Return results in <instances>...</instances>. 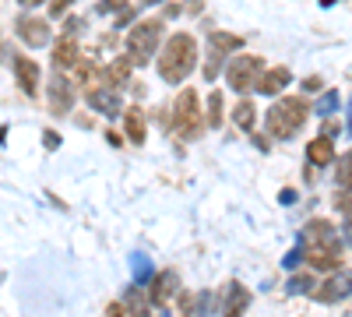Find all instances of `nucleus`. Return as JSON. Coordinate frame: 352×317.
Returning <instances> with one entry per match:
<instances>
[{"instance_id": "nucleus-33", "label": "nucleus", "mask_w": 352, "mask_h": 317, "mask_svg": "<svg viewBox=\"0 0 352 317\" xmlns=\"http://www.w3.org/2000/svg\"><path fill=\"white\" fill-rule=\"evenodd\" d=\"M184 11H187V14H197V11H201V0H187Z\"/></svg>"}, {"instance_id": "nucleus-8", "label": "nucleus", "mask_w": 352, "mask_h": 317, "mask_svg": "<svg viewBox=\"0 0 352 317\" xmlns=\"http://www.w3.org/2000/svg\"><path fill=\"white\" fill-rule=\"evenodd\" d=\"M345 296H352V272H338V275H331L328 282H320L314 289L317 303H338Z\"/></svg>"}, {"instance_id": "nucleus-31", "label": "nucleus", "mask_w": 352, "mask_h": 317, "mask_svg": "<svg viewBox=\"0 0 352 317\" xmlns=\"http://www.w3.org/2000/svg\"><path fill=\"white\" fill-rule=\"evenodd\" d=\"M254 145H257L261 152H268V149H272V145H268V138H261V134H254Z\"/></svg>"}, {"instance_id": "nucleus-26", "label": "nucleus", "mask_w": 352, "mask_h": 317, "mask_svg": "<svg viewBox=\"0 0 352 317\" xmlns=\"http://www.w3.org/2000/svg\"><path fill=\"white\" fill-rule=\"evenodd\" d=\"M124 8H127V0H102V4H99L102 14H109V11H124Z\"/></svg>"}, {"instance_id": "nucleus-19", "label": "nucleus", "mask_w": 352, "mask_h": 317, "mask_svg": "<svg viewBox=\"0 0 352 317\" xmlns=\"http://www.w3.org/2000/svg\"><path fill=\"white\" fill-rule=\"evenodd\" d=\"M232 124L243 127V131H254V124H257V106H254L250 99H240L236 109H232Z\"/></svg>"}, {"instance_id": "nucleus-13", "label": "nucleus", "mask_w": 352, "mask_h": 317, "mask_svg": "<svg viewBox=\"0 0 352 317\" xmlns=\"http://www.w3.org/2000/svg\"><path fill=\"white\" fill-rule=\"evenodd\" d=\"M85 99H88V106H92V109L106 113V117H113V113L124 109V106H120V96H116L113 89H106V85H99V89H88Z\"/></svg>"}, {"instance_id": "nucleus-11", "label": "nucleus", "mask_w": 352, "mask_h": 317, "mask_svg": "<svg viewBox=\"0 0 352 317\" xmlns=\"http://www.w3.org/2000/svg\"><path fill=\"white\" fill-rule=\"evenodd\" d=\"M71 102H74V85L64 74H56V67H53V81H50V106H53V113L64 117V113L71 109Z\"/></svg>"}, {"instance_id": "nucleus-9", "label": "nucleus", "mask_w": 352, "mask_h": 317, "mask_svg": "<svg viewBox=\"0 0 352 317\" xmlns=\"http://www.w3.org/2000/svg\"><path fill=\"white\" fill-rule=\"evenodd\" d=\"M14 78H18V89L28 99L39 96V64L32 61V56H14Z\"/></svg>"}, {"instance_id": "nucleus-34", "label": "nucleus", "mask_w": 352, "mask_h": 317, "mask_svg": "<svg viewBox=\"0 0 352 317\" xmlns=\"http://www.w3.org/2000/svg\"><path fill=\"white\" fill-rule=\"evenodd\" d=\"M345 240L352 243V215H349V222H345Z\"/></svg>"}, {"instance_id": "nucleus-1", "label": "nucleus", "mask_w": 352, "mask_h": 317, "mask_svg": "<svg viewBox=\"0 0 352 317\" xmlns=\"http://www.w3.org/2000/svg\"><path fill=\"white\" fill-rule=\"evenodd\" d=\"M197 67V43L190 32H176L159 53V78L169 85H180Z\"/></svg>"}, {"instance_id": "nucleus-35", "label": "nucleus", "mask_w": 352, "mask_h": 317, "mask_svg": "<svg viewBox=\"0 0 352 317\" xmlns=\"http://www.w3.org/2000/svg\"><path fill=\"white\" fill-rule=\"evenodd\" d=\"M148 4H162V0H141V8H148Z\"/></svg>"}, {"instance_id": "nucleus-16", "label": "nucleus", "mask_w": 352, "mask_h": 317, "mask_svg": "<svg viewBox=\"0 0 352 317\" xmlns=\"http://www.w3.org/2000/svg\"><path fill=\"white\" fill-rule=\"evenodd\" d=\"M307 162H310V166H331V162H335V145H331L328 134L314 138L310 145H307Z\"/></svg>"}, {"instance_id": "nucleus-4", "label": "nucleus", "mask_w": 352, "mask_h": 317, "mask_svg": "<svg viewBox=\"0 0 352 317\" xmlns=\"http://www.w3.org/2000/svg\"><path fill=\"white\" fill-rule=\"evenodd\" d=\"M159 39H162V21L159 18L138 21L131 32H127V56H131L134 64H148L152 53L159 50Z\"/></svg>"}, {"instance_id": "nucleus-18", "label": "nucleus", "mask_w": 352, "mask_h": 317, "mask_svg": "<svg viewBox=\"0 0 352 317\" xmlns=\"http://www.w3.org/2000/svg\"><path fill=\"white\" fill-rule=\"evenodd\" d=\"M226 293H229V303H226V314H232V317H240L243 310H247V303H250V293L243 289L240 282H229L226 285Z\"/></svg>"}, {"instance_id": "nucleus-7", "label": "nucleus", "mask_w": 352, "mask_h": 317, "mask_svg": "<svg viewBox=\"0 0 352 317\" xmlns=\"http://www.w3.org/2000/svg\"><path fill=\"white\" fill-rule=\"evenodd\" d=\"M14 32H18V39H21L28 50H39V46L50 43V25H46L43 18H32V14H21V18L14 21Z\"/></svg>"}, {"instance_id": "nucleus-28", "label": "nucleus", "mask_w": 352, "mask_h": 317, "mask_svg": "<svg viewBox=\"0 0 352 317\" xmlns=\"http://www.w3.org/2000/svg\"><path fill=\"white\" fill-rule=\"evenodd\" d=\"M43 141H46V149H56V145H60V134L46 131V134H43Z\"/></svg>"}, {"instance_id": "nucleus-29", "label": "nucleus", "mask_w": 352, "mask_h": 317, "mask_svg": "<svg viewBox=\"0 0 352 317\" xmlns=\"http://www.w3.org/2000/svg\"><path fill=\"white\" fill-rule=\"evenodd\" d=\"M106 141H109V145H113V149H120V141H124V138H120V134H116V131L109 127V131H106Z\"/></svg>"}, {"instance_id": "nucleus-24", "label": "nucleus", "mask_w": 352, "mask_h": 317, "mask_svg": "<svg viewBox=\"0 0 352 317\" xmlns=\"http://www.w3.org/2000/svg\"><path fill=\"white\" fill-rule=\"evenodd\" d=\"M335 208H342L345 215H352V190L349 187H338L335 190Z\"/></svg>"}, {"instance_id": "nucleus-15", "label": "nucleus", "mask_w": 352, "mask_h": 317, "mask_svg": "<svg viewBox=\"0 0 352 317\" xmlns=\"http://www.w3.org/2000/svg\"><path fill=\"white\" fill-rule=\"evenodd\" d=\"M131 67H134L131 56H116L113 64H106V67H102V85H106V89H120V85H127Z\"/></svg>"}, {"instance_id": "nucleus-30", "label": "nucleus", "mask_w": 352, "mask_h": 317, "mask_svg": "<svg viewBox=\"0 0 352 317\" xmlns=\"http://www.w3.org/2000/svg\"><path fill=\"white\" fill-rule=\"evenodd\" d=\"M303 89H307V92H317V89H320V78H307Z\"/></svg>"}, {"instance_id": "nucleus-14", "label": "nucleus", "mask_w": 352, "mask_h": 317, "mask_svg": "<svg viewBox=\"0 0 352 317\" xmlns=\"http://www.w3.org/2000/svg\"><path fill=\"white\" fill-rule=\"evenodd\" d=\"M81 61L78 56V36L74 32H64L53 46V67H74Z\"/></svg>"}, {"instance_id": "nucleus-23", "label": "nucleus", "mask_w": 352, "mask_h": 317, "mask_svg": "<svg viewBox=\"0 0 352 317\" xmlns=\"http://www.w3.org/2000/svg\"><path fill=\"white\" fill-rule=\"evenodd\" d=\"M338 187H349L352 190V152H345L338 159Z\"/></svg>"}, {"instance_id": "nucleus-2", "label": "nucleus", "mask_w": 352, "mask_h": 317, "mask_svg": "<svg viewBox=\"0 0 352 317\" xmlns=\"http://www.w3.org/2000/svg\"><path fill=\"white\" fill-rule=\"evenodd\" d=\"M307 117H310V106H307V99H300V96H282L272 109H268V131H272V138H292L303 124H307Z\"/></svg>"}, {"instance_id": "nucleus-25", "label": "nucleus", "mask_w": 352, "mask_h": 317, "mask_svg": "<svg viewBox=\"0 0 352 317\" xmlns=\"http://www.w3.org/2000/svg\"><path fill=\"white\" fill-rule=\"evenodd\" d=\"M74 0H50V18H64Z\"/></svg>"}, {"instance_id": "nucleus-6", "label": "nucleus", "mask_w": 352, "mask_h": 317, "mask_svg": "<svg viewBox=\"0 0 352 317\" xmlns=\"http://www.w3.org/2000/svg\"><path fill=\"white\" fill-rule=\"evenodd\" d=\"M307 268L314 272H338L342 268V247L335 237H324V240H310L307 247Z\"/></svg>"}, {"instance_id": "nucleus-27", "label": "nucleus", "mask_w": 352, "mask_h": 317, "mask_svg": "<svg viewBox=\"0 0 352 317\" xmlns=\"http://www.w3.org/2000/svg\"><path fill=\"white\" fill-rule=\"evenodd\" d=\"M307 282H314V278H303V275H296V278L289 282V289H292V293H303V289H307Z\"/></svg>"}, {"instance_id": "nucleus-21", "label": "nucleus", "mask_w": 352, "mask_h": 317, "mask_svg": "<svg viewBox=\"0 0 352 317\" xmlns=\"http://www.w3.org/2000/svg\"><path fill=\"white\" fill-rule=\"evenodd\" d=\"M307 237L310 240H324V237H335V229L324 219H314V222H307Z\"/></svg>"}, {"instance_id": "nucleus-22", "label": "nucleus", "mask_w": 352, "mask_h": 317, "mask_svg": "<svg viewBox=\"0 0 352 317\" xmlns=\"http://www.w3.org/2000/svg\"><path fill=\"white\" fill-rule=\"evenodd\" d=\"M208 124H212V127L222 124V92H219V89L208 96Z\"/></svg>"}, {"instance_id": "nucleus-20", "label": "nucleus", "mask_w": 352, "mask_h": 317, "mask_svg": "<svg viewBox=\"0 0 352 317\" xmlns=\"http://www.w3.org/2000/svg\"><path fill=\"white\" fill-rule=\"evenodd\" d=\"M240 46H243V39H240V36L212 32V50H215V56H219V53H229V50H240Z\"/></svg>"}, {"instance_id": "nucleus-10", "label": "nucleus", "mask_w": 352, "mask_h": 317, "mask_svg": "<svg viewBox=\"0 0 352 317\" xmlns=\"http://www.w3.org/2000/svg\"><path fill=\"white\" fill-rule=\"evenodd\" d=\"M176 289H180V275H176L173 268L159 272V275H155V282H152V307L166 310V307H169V300L176 296Z\"/></svg>"}, {"instance_id": "nucleus-3", "label": "nucleus", "mask_w": 352, "mask_h": 317, "mask_svg": "<svg viewBox=\"0 0 352 317\" xmlns=\"http://www.w3.org/2000/svg\"><path fill=\"white\" fill-rule=\"evenodd\" d=\"M166 127H173L180 138H197L204 131L201 124V102H197V92L194 89H180V96H176L173 102V113L166 117Z\"/></svg>"}, {"instance_id": "nucleus-12", "label": "nucleus", "mask_w": 352, "mask_h": 317, "mask_svg": "<svg viewBox=\"0 0 352 317\" xmlns=\"http://www.w3.org/2000/svg\"><path fill=\"white\" fill-rule=\"evenodd\" d=\"M289 81H292V71L278 64V67L261 71V78H257V85H254V89H257V92H264V96H278V92L285 89Z\"/></svg>"}, {"instance_id": "nucleus-17", "label": "nucleus", "mask_w": 352, "mask_h": 317, "mask_svg": "<svg viewBox=\"0 0 352 317\" xmlns=\"http://www.w3.org/2000/svg\"><path fill=\"white\" fill-rule=\"evenodd\" d=\"M124 127H127V138L134 145H144V134H148V124H144V113L141 106H127L124 109Z\"/></svg>"}, {"instance_id": "nucleus-32", "label": "nucleus", "mask_w": 352, "mask_h": 317, "mask_svg": "<svg viewBox=\"0 0 352 317\" xmlns=\"http://www.w3.org/2000/svg\"><path fill=\"white\" fill-rule=\"evenodd\" d=\"M18 4H21L25 11H32V8H39V4H46V0H18Z\"/></svg>"}, {"instance_id": "nucleus-5", "label": "nucleus", "mask_w": 352, "mask_h": 317, "mask_svg": "<svg viewBox=\"0 0 352 317\" xmlns=\"http://www.w3.org/2000/svg\"><path fill=\"white\" fill-rule=\"evenodd\" d=\"M264 71V61L254 53H240V56H232V61L226 64V81H229V89L232 92H250L257 78Z\"/></svg>"}]
</instances>
